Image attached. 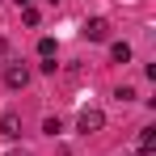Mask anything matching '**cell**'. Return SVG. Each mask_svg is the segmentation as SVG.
I'll return each mask as SVG.
<instances>
[{"instance_id":"obj_1","label":"cell","mask_w":156,"mask_h":156,"mask_svg":"<svg viewBox=\"0 0 156 156\" xmlns=\"http://www.w3.org/2000/svg\"><path fill=\"white\" fill-rule=\"evenodd\" d=\"M101 127H105L101 110H80V114H76V131H80V135H97Z\"/></svg>"},{"instance_id":"obj_2","label":"cell","mask_w":156,"mask_h":156,"mask_svg":"<svg viewBox=\"0 0 156 156\" xmlns=\"http://www.w3.org/2000/svg\"><path fill=\"white\" fill-rule=\"evenodd\" d=\"M4 84L9 89H26L30 84V68L26 63H4Z\"/></svg>"},{"instance_id":"obj_3","label":"cell","mask_w":156,"mask_h":156,"mask_svg":"<svg viewBox=\"0 0 156 156\" xmlns=\"http://www.w3.org/2000/svg\"><path fill=\"white\" fill-rule=\"evenodd\" d=\"M0 135H4V139H17V135H21V118H17V110H4V114H0Z\"/></svg>"},{"instance_id":"obj_4","label":"cell","mask_w":156,"mask_h":156,"mask_svg":"<svg viewBox=\"0 0 156 156\" xmlns=\"http://www.w3.org/2000/svg\"><path fill=\"white\" fill-rule=\"evenodd\" d=\"M84 34H89V42H105V34H110V26H105V17H93V21L84 26Z\"/></svg>"},{"instance_id":"obj_5","label":"cell","mask_w":156,"mask_h":156,"mask_svg":"<svg viewBox=\"0 0 156 156\" xmlns=\"http://www.w3.org/2000/svg\"><path fill=\"white\" fill-rule=\"evenodd\" d=\"M156 148V127H144L139 131V152H152Z\"/></svg>"},{"instance_id":"obj_6","label":"cell","mask_w":156,"mask_h":156,"mask_svg":"<svg viewBox=\"0 0 156 156\" xmlns=\"http://www.w3.org/2000/svg\"><path fill=\"white\" fill-rule=\"evenodd\" d=\"M110 59H114V63H127V59H131V47H127V42H114V47H110Z\"/></svg>"},{"instance_id":"obj_7","label":"cell","mask_w":156,"mask_h":156,"mask_svg":"<svg viewBox=\"0 0 156 156\" xmlns=\"http://www.w3.org/2000/svg\"><path fill=\"white\" fill-rule=\"evenodd\" d=\"M38 55H42V59H55V38H42V42H38Z\"/></svg>"},{"instance_id":"obj_8","label":"cell","mask_w":156,"mask_h":156,"mask_svg":"<svg viewBox=\"0 0 156 156\" xmlns=\"http://www.w3.org/2000/svg\"><path fill=\"white\" fill-rule=\"evenodd\" d=\"M42 131H47V135H59V131H63V122H59V118H47V122H42Z\"/></svg>"},{"instance_id":"obj_9","label":"cell","mask_w":156,"mask_h":156,"mask_svg":"<svg viewBox=\"0 0 156 156\" xmlns=\"http://www.w3.org/2000/svg\"><path fill=\"white\" fill-rule=\"evenodd\" d=\"M114 97H118V101H135V89H131V84H122V89H118Z\"/></svg>"},{"instance_id":"obj_10","label":"cell","mask_w":156,"mask_h":156,"mask_svg":"<svg viewBox=\"0 0 156 156\" xmlns=\"http://www.w3.org/2000/svg\"><path fill=\"white\" fill-rule=\"evenodd\" d=\"M9 156H30V152H26V148H13V152H9Z\"/></svg>"},{"instance_id":"obj_11","label":"cell","mask_w":156,"mask_h":156,"mask_svg":"<svg viewBox=\"0 0 156 156\" xmlns=\"http://www.w3.org/2000/svg\"><path fill=\"white\" fill-rule=\"evenodd\" d=\"M0 55H9V42H4V38H0Z\"/></svg>"},{"instance_id":"obj_12","label":"cell","mask_w":156,"mask_h":156,"mask_svg":"<svg viewBox=\"0 0 156 156\" xmlns=\"http://www.w3.org/2000/svg\"><path fill=\"white\" fill-rule=\"evenodd\" d=\"M17 9H30V0H17Z\"/></svg>"}]
</instances>
